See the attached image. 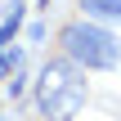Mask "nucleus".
Masks as SVG:
<instances>
[{
    "label": "nucleus",
    "mask_w": 121,
    "mask_h": 121,
    "mask_svg": "<svg viewBox=\"0 0 121 121\" xmlns=\"http://www.w3.org/2000/svg\"><path fill=\"white\" fill-rule=\"evenodd\" d=\"M90 99V85H85V67H76L67 54L49 58L36 76V108L40 117L49 121H72Z\"/></svg>",
    "instance_id": "f257e3e1"
},
{
    "label": "nucleus",
    "mask_w": 121,
    "mask_h": 121,
    "mask_svg": "<svg viewBox=\"0 0 121 121\" xmlns=\"http://www.w3.org/2000/svg\"><path fill=\"white\" fill-rule=\"evenodd\" d=\"M85 18H99V22H117L121 27V0H81Z\"/></svg>",
    "instance_id": "7ed1b4c3"
},
{
    "label": "nucleus",
    "mask_w": 121,
    "mask_h": 121,
    "mask_svg": "<svg viewBox=\"0 0 121 121\" xmlns=\"http://www.w3.org/2000/svg\"><path fill=\"white\" fill-rule=\"evenodd\" d=\"M40 4H49V0H40Z\"/></svg>",
    "instance_id": "20e7f679"
},
{
    "label": "nucleus",
    "mask_w": 121,
    "mask_h": 121,
    "mask_svg": "<svg viewBox=\"0 0 121 121\" xmlns=\"http://www.w3.org/2000/svg\"><path fill=\"white\" fill-rule=\"evenodd\" d=\"M58 49L85 72H112L121 63V36L99 18H76L58 27Z\"/></svg>",
    "instance_id": "f03ea898"
}]
</instances>
